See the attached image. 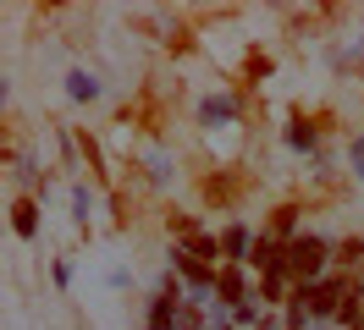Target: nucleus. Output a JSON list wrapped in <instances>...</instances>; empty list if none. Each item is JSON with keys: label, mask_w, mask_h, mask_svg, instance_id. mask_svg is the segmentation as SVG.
I'll use <instances>...</instances> for the list:
<instances>
[{"label": "nucleus", "mask_w": 364, "mask_h": 330, "mask_svg": "<svg viewBox=\"0 0 364 330\" xmlns=\"http://www.w3.org/2000/svg\"><path fill=\"white\" fill-rule=\"evenodd\" d=\"M326 259H331V242L326 237H293L287 242V275H293L298 286H309V281H320V270H326Z\"/></svg>", "instance_id": "nucleus-1"}, {"label": "nucleus", "mask_w": 364, "mask_h": 330, "mask_svg": "<svg viewBox=\"0 0 364 330\" xmlns=\"http://www.w3.org/2000/svg\"><path fill=\"white\" fill-rule=\"evenodd\" d=\"M215 303H227V308L249 303V286H243V270H237V264H221V270H215Z\"/></svg>", "instance_id": "nucleus-2"}, {"label": "nucleus", "mask_w": 364, "mask_h": 330, "mask_svg": "<svg viewBox=\"0 0 364 330\" xmlns=\"http://www.w3.org/2000/svg\"><path fill=\"white\" fill-rule=\"evenodd\" d=\"M171 264H177L182 275H188V286H193L199 297H205V292H215V270H210V264H199L193 253H188V248H182V253H171Z\"/></svg>", "instance_id": "nucleus-3"}, {"label": "nucleus", "mask_w": 364, "mask_h": 330, "mask_svg": "<svg viewBox=\"0 0 364 330\" xmlns=\"http://www.w3.org/2000/svg\"><path fill=\"white\" fill-rule=\"evenodd\" d=\"M221 253H227V264H243L254 253V231L249 226H227L221 231Z\"/></svg>", "instance_id": "nucleus-4"}, {"label": "nucleus", "mask_w": 364, "mask_h": 330, "mask_svg": "<svg viewBox=\"0 0 364 330\" xmlns=\"http://www.w3.org/2000/svg\"><path fill=\"white\" fill-rule=\"evenodd\" d=\"M11 231H17L23 242H33V237H39V204H33V198H23V204L11 209Z\"/></svg>", "instance_id": "nucleus-5"}, {"label": "nucleus", "mask_w": 364, "mask_h": 330, "mask_svg": "<svg viewBox=\"0 0 364 330\" xmlns=\"http://www.w3.org/2000/svg\"><path fill=\"white\" fill-rule=\"evenodd\" d=\"M188 253H193L199 264H210V270H221L215 259H227V253H221V237H193V242H188Z\"/></svg>", "instance_id": "nucleus-6"}, {"label": "nucleus", "mask_w": 364, "mask_h": 330, "mask_svg": "<svg viewBox=\"0 0 364 330\" xmlns=\"http://www.w3.org/2000/svg\"><path fill=\"white\" fill-rule=\"evenodd\" d=\"M293 226H298V209H293V204H282V209L271 215V237L276 242H293Z\"/></svg>", "instance_id": "nucleus-7"}, {"label": "nucleus", "mask_w": 364, "mask_h": 330, "mask_svg": "<svg viewBox=\"0 0 364 330\" xmlns=\"http://www.w3.org/2000/svg\"><path fill=\"white\" fill-rule=\"evenodd\" d=\"M67 94H72V99H94V94H100V83H94L89 72H72V77H67Z\"/></svg>", "instance_id": "nucleus-8"}, {"label": "nucleus", "mask_w": 364, "mask_h": 330, "mask_svg": "<svg viewBox=\"0 0 364 330\" xmlns=\"http://www.w3.org/2000/svg\"><path fill=\"white\" fill-rule=\"evenodd\" d=\"M337 259L348 264V270H364V237H348V242L337 248Z\"/></svg>", "instance_id": "nucleus-9"}, {"label": "nucleus", "mask_w": 364, "mask_h": 330, "mask_svg": "<svg viewBox=\"0 0 364 330\" xmlns=\"http://www.w3.org/2000/svg\"><path fill=\"white\" fill-rule=\"evenodd\" d=\"M287 143H293V149H315V127H309V121H293V127H287Z\"/></svg>", "instance_id": "nucleus-10"}, {"label": "nucleus", "mask_w": 364, "mask_h": 330, "mask_svg": "<svg viewBox=\"0 0 364 330\" xmlns=\"http://www.w3.org/2000/svg\"><path fill=\"white\" fill-rule=\"evenodd\" d=\"M282 286H287V270H271V275H265V303L282 297Z\"/></svg>", "instance_id": "nucleus-11"}, {"label": "nucleus", "mask_w": 364, "mask_h": 330, "mask_svg": "<svg viewBox=\"0 0 364 330\" xmlns=\"http://www.w3.org/2000/svg\"><path fill=\"white\" fill-rule=\"evenodd\" d=\"M237 110V99H205V121H215V116H232Z\"/></svg>", "instance_id": "nucleus-12"}, {"label": "nucleus", "mask_w": 364, "mask_h": 330, "mask_svg": "<svg viewBox=\"0 0 364 330\" xmlns=\"http://www.w3.org/2000/svg\"><path fill=\"white\" fill-rule=\"evenodd\" d=\"M232 319H237V325H259V308H254V303H237V308H232Z\"/></svg>", "instance_id": "nucleus-13"}, {"label": "nucleus", "mask_w": 364, "mask_h": 330, "mask_svg": "<svg viewBox=\"0 0 364 330\" xmlns=\"http://www.w3.org/2000/svg\"><path fill=\"white\" fill-rule=\"evenodd\" d=\"M348 160H353V176L364 182V138H353V149H348Z\"/></svg>", "instance_id": "nucleus-14"}, {"label": "nucleus", "mask_w": 364, "mask_h": 330, "mask_svg": "<svg viewBox=\"0 0 364 330\" xmlns=\"http://www.w3.org/2000/svg\"><path fill=\"white\" fill-rule=\"evenodd\" d=\"M348 330H364V308H359V314H353V325H348Z\"/></svg>", "instance_id": "nucleus-15"}, {"label": "nucleus", "mask_w": 364, "mask_h": 330, "mask_svg": "<svg viewBox=\"0 0 364 330\" xmlns=\"http://www.w3.org/2000/svg\"><path fill=\"white\" fill-rule=\"evenodd\" d=\"M215 330H232V325H215Z\"/></svg>", "instance_id": "nucleus-16"}]
</instances>
